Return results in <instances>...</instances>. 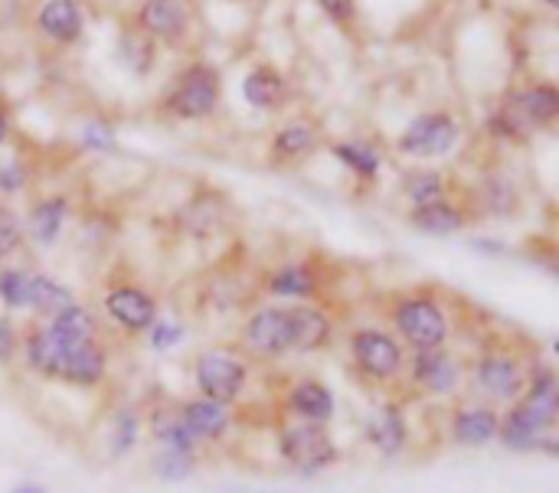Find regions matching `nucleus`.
<instances>
[{
  "mask_svg": "<svg viewBox=\"0 0 559 493\" xmlns=\"http://www.w3.org/2000/svg\"><path fill=\"white\" fill-rule=\"evenodd\" d=\"M26 360L39 373H46V376L69 380V383H82V386L98 383L105 376V357H102V350L92 340L69 344V340L52 337L49 330L33 334L26 340Z\"/></svg>",
  "mask_w": 559,
  "mask_h": 493,
  "instance_id": "1",
  "label": "nucleus"
},
{
  "mask_svg": "<svg viewBox=\"0 0 559 493\" xmlns=\"http://www.w3.org/2000/svg\"><path fill=\"white\" fill-rule=\"evenodd\" d=\"M557 88H554V85H534V88H527V92L511 95V101H508L501 121H504L508 134L524 137V134H531L534 128L554 121V118H557Z\"/></svg>",
  "mask_w": 559,
  "mask_h": 493,
  "instance_id": "2",
  "label": "nucleus"
},
{
  "mask_svg": "<svg viewBox=\"0 0 559 493\" xmlns=\"http://www.w3.org/2000/svg\"><path fill=\"white\" fill-rule=\"evenodd\" d=\"M396 327L419 350H436L445 340V314L429 298H413L396 308Z\"/></svg>",
  "mask_w": 559,
  "mask_h": 493,
  "instance_id": "3",
  "label": "nucleus"
},
{
  "mask_svg": "<svg viewBox=\"0 0 559 493\" xmlns=\"http://www.w3.org/2000/svg\"><path fill=\"white\" fill-rule=\"evenodd\" d=\"M197 383L200 389L206 393L210 402H233L239 393H242V383H246V366L239 360H233L229 353H219V350H210L197 360Z\"/></svg>",
  "mask_w": 559,
  "mask_h": 493,
  "instance_id": "4",
  "label": "nucleus"
},
{
  "mask_svg": "<svg viewBox=\"0 0 559 493\" xmlns=\"http://www.w3.org/2000/svg\"><path fill=\"white\" fill-rule=\"evenodd\" d=\"M282 455L295 468H301V471H318V468H324V465L334 461L337 448H334L331 435L321 425L311 422V425H292V429H285V435H282Z\"/></svg>",
  "mask_w": 559,
  "mask_h": 493,
  "instance_id": "5",
  "label": "nucleus"
},
{
  "mask_svg": "<svg viewBox=\"0 0 559 493\" xmlns=\"http://www.w3.org/2000/svg\"><path fill=\"white\" fill-rule=\"evenodd\" d=\"M455 137H459V124L449 115H423L400 137V151L413 157H439L455 144Z\"/></svg>",
  "mask_w": 559,
  "mask_h": 493,
  "instance_id": "6",
  "label": "nucleus"
},
{
  "mask_svg": "<svg viewBox=\"0 0 559 493\" xmlns=\"http://www.w3.org/2000/svg\"><path fill=\"white\" fill-rule=\"evenodd\" d=\"M216 88H219V79L213 69L206 65H197L183 75V82L177 85L170 105L177 115L183 118H200V115H210L213 105H216Z\"/></svg>",
  "mask_w": 559,
  "mask_h": 493,
  "instance_id": "7",
  "label": "nucleus"
},
{
  "mask_svg": "<svg viewBox=\"0 0 559 493\" xmlns=\"http://www.w3.org/2000/svg\"><path fill=\"white\" fill-rule=\"evenodd\" d=\"M354 357H357L360 370L377 380H386L400 370V347L380 330H360L354 337Z\"/></svg>",
  "mask_w": 559,
  "mask_h": 493,
  "instance_id": "8",
  "label": "nucleus"
},
{
  "mask_svg": "<svg viewBox=\"0 0 559 493\" xmlns=\"http://www.w3.org/2000/svg\"><path fill=\"white\" fill-rule=\"evenodd\" d=\"M252 350L265 353V357H278L285 350H292V324H288V311L278 308H265L249 321L246 330Z\"/></svg>",
  "mask_w": 559,
  "mask_h": 493,
  "instance_id": "9",
  "label": "nucleus"
},
{
  "mask_svg": "<svg viewBox=\"0 0 559 493\" xmlns=\"http://www.w3.org/2000/svg\"><path fill=\"white\" fill-rule=\"evenodd\" d=\"M105 308L128 330H147V327H154V317H157L154 298L147 291H141V288H115V291H108Z\"/></svg>",
  "mask_w": 559,
  "mask_h": 493,
  "instance_id": "10",
  "label": "nucleus"
},
{
  "mask_svg": "<svg viewBox=\"0 0 559 493\" xmlns=\"http://www.w3.org/2000/svg\"><path fill=\"white\" fill-rule=\"evenodd\" d=\"M288 324H292V350H301V353L318 350L328 340V334H331L328 317L321 311H314V308L288 311Z\"/></svg>",
  "mask_w": 559,
  "mask_h": 493,
  "instance_id": "11",
  "label": "nucleus"
},
{
  "mask_svg": "<svg viewBox=\"0 0 559 493\" xmlns=\"http://www.w3.org/2000/svg\"><path fill=\"white\" fill-rule=\"evenodd\" d=\"M180 422L190 432V438L197 442V438H216V435H223L229 416H226V406H219V402H190L180 412Z\"/></svg>",
  "mask_w": 559,
  "mask_h": 493,
  "instance_id": "12",
  "label": "nucleus"
},
{
  "mask_svg": "<svg viewBox=\"0 0 559 493\" xmlns=\"http://www.w3.org/2000/svg\"><path fill=\"white\" fill-rule=\"evenodd\" d=\"M39 26L59 39V43H72L82 33V13L72 0H52L39 10Z\"/></svg>",
  "mask_w": 559,
  "mask_h": 493,
  "instance_id": "13",
  "label": "nucleus"
},
{
  "mask_svg": "<svg viewBox=\"0 0 559 493\" xmlns=\"http://www.w3.org/2000/svg\"><path fill=\"white\" fill-rule=\"evenodd\" d=\"M416 380L429 393H449L459 383V366L439 350H423L419 360H416Z\"/></svg>",
  "mask_w": 559,
  "mask_h": 493,
  "instance_id": "14",
  "label": "nucleus"
},
{
  "mask_svg": "<svg viewBox=\"0 0 559 493\" xmlns=\"http://www.w3.org/2000/svg\"><path fill=\"white\" fill-rule=\"evenodd\" d=\"M547 422H540L534 412H527L524 406H518L508 419H504V429H498L504 435V442L511 448H537L544 445V435H547Z\"/></svg>",
  "mask_w": 559,
  "mask_h": 493,
  "instance_id": "15",
  "label": "nucleus"
},
{
  "mask_svg": "<svg viewBox=\"0 0 559 493\" xmlns=\"http://www.w3.org/2000/svg\"><path fill=\"white\" fill-rule=\"evenodd\" d=\"M478 383H481L488 393L511 399V396H518V389H521L524 376H521V370H518L511 360L491 357V360H485V363L478 366Z\"/></svg>",
  "mask_w": 559,
  "mask_h": 493,
  "instance_id": "16",
  "label": "nucleus"
},
{
  "mask_svg": "<svg viewBox=\"0 0 559 493\" xmlns=\"http://www.w3.org/2000/svg\"><path fill=\"white\" fill-rule=\"evenodd\" d=\"M288 402H292V409H295L298 416L311 419L314 425H318V422H328L331 412H334L331 393H328L324 386H318V383H301V386H295L292 396H288Z\"/></svg>",
  "mask_w": 559,
  "mask_h": 493,
  "instance_id": "17",
  "label": "nucleus"
},
{
  "mask_svg": "<svg viewBox=\"0 0 559 493\" xmlns=\"http://www.w3.org/2000/svg\"><path fill=\"white\" fill-rule=\"evenodd\" d=\"M141 23H144V29H151L157 36H177L187 23V13H183V3L151 0L141 7Z\"/></svg>",
  "mask_w": 559,
  "mask_h": 493,
  "instance_id": "18",
  "label": "nucleus"
},
{
  "mask_svg": "<svg viewBox=\"0 0 559 493\" xmlns=\"http://www.w3.org/2000/svg\"><path fill=\"white\" fill-rule=\"evenodd\" d=\"M242 95L246 101H252L255 108H269V105H278L282 95H285V82L278 72L272 69H255L249 72V79L242 82Z\"/></svg>",
  "mask_w": 559,
  "mask_h": 493,
  "instance_id": "19",
  "label": "nucleus"
},
{
  "mask_svg": "<svg viewBox=\"0 0 559 493\" xmlns=\"http://www.w3.org/2000/svg\"><path fill=\"white\" fill-rule=\"evenodd\" d=\"M498 435V419L488 409H468L455 419V438L465 445H485Z\"/></svg>",
  "mask_w": 559,
  "mask_h": 493,
  "instance_id": "20",
  "label": "nucleus"
},
{
  "mask_svg": "<svg viewBox=\"0 0 559 493\" xmlns=\"http://www.w3.org/2000/svg\"><path fill=\"white\" fill-rule=\"evenodd\" d=\"M370 442L383 452V455H396L406 442V425L403 416L396 409H383L373 422H370Z\"/></svg>",
  "mask_w": 559,
  "mask_h": 493,
  "instance_id": "21",
  "label": "nucleus"
},
{
  "mask_svg": "<svg viewBox=\"0 0 559 493\" xmlns=\"http://www.w3.org/2000/svg\"><path fill=\"white\" fill-rule=\"evenodd\" d=\"M92 314H85L82 308H66V311H59L56 317H52V324L46 327L52 337H59V340H69V344H82V340H92Z\"/></svg>",
  "mask_w": 559,
  "mask_h": 493,
  "instance_id": "22",
  "label": "nucleus"
},
{
  "mask_svg": "<svg viewBox=\"0 0 559 493\" xmlns=\"http://www.w3.org/2000/svg\"><path fill=\"white\" fill-rule=\"evenodd\" d=\"M557 402H559V393H557V380H554V373H540V380L534 383V389H531L527 402H521V406H524L527 412H534L540 422L554 425Z\"/></svg>",
  "mask_w": 559,
  "mask_h": 493,
  "instance_id": "23",
  "label": "nucleus"
},
{
  "mask_svg": "<svg viewBox=\"0 0 559 493\" xmlns=\"http://www.w3.org/2000/svg\"><path fill=\"white\" fill-rule=\"evenodd\" d=\"M29 308H36V311H43V314H59V311H66V308H72V301H69V291H62L59 285H52L49 278H33V285H29Z\"/></svg>",
  "mask_w": 559,
  "mask_h": 493,
  "instance_id": "24",
  "label": "nucleus"
},
{
  "mask_svg": "<svg viewBox=\"0 0 559 493\" xmlns=\"http://www.w3.org/2000/svg\"><path fill=\"white\" fill-rule=\"evenodd\" d=\"M413 219H416V226H419V229H426V232H452V229H459V226H462L459 209H452V206H445V203L416 206Z\"/></svg>",
  "mask_w": 559,
  "mask_h": 493,
  "instance_id": "25",
  "label": "nucleus"
},
{
  "mask_svg": "<svg viewBox=\"0 0 559 493\" xmlns=\"http://www.w3.org/2000/svg\"><path fill=\"white\" fill-rule=\"evenodd\" d=\"M272 291L285 294V298H305L314 291V278L305 265H288V268L272 275Z\"/></svg>",
  "mask_w": 559,
  "mask_h": 493,
  "instance_id": "26",
  "label": "nucleus"
},
{
  "mask_svg": "<svg viewBox=\"0 0 559 493\" xmlns=\"http://www.w3.org/2000/svg\"><path fill=\"white\" fill-rule=\"evenodd\" d=\"M62 216H66V203L62 200H46V203H39L36 209H33V236L39 239V242H52L56 239V232H59V226H62Z\"/></svg>",
  "mask_w": 559,
  "mask_h": 493,
  "instance_id": "27",
  "label": "nucleus"
},
{
  "mask_svg": "<svg viewBox=\"0 0 559 493\" xmlns=\"http://www.w3.org/2000/svg\"><path fill=\"white\" fill-rule=\"evenodd\" d=\"M314 131L308 128V124H288V128H282L278 131V137H275V151L282 154V157H301V154H308L311 147H314Z\"/></svg>",
  "mask_w": 559,
  "mask_h": 493,
  "instance_id": "28",
  "label": "nucleus"
},
{
  "mask_svg": "<svg viewBox=\"0 0 559 493\" xmlns=\"http://www.w3.org/2000/svg\"><path fill=\"white\" fill-rule=\"evenodd\" d=\"M334 154H337L347 167H354L357 173H364V177H377V170H380V157H377V151L367 147V144H357V141L337 144Z\"/></svg>",
  "mask_w": 559,
  "mask_h": 493,
  "instance_id": "29",
  "label": "nucleus"
},
{
  "mask_svg": "<svg viewBox=\"0 0 559 493\" xmlns=\"http://www.w3.org/2000/svg\"><path fill=\"white\" fill-rule=\"evenodd\" d=\"M154 435L170 448V452H190V445H193V438H190V432L183 429V422H180V416H157L154 419Z\"/></svg>",
  "mask_w": 559,
  "mask_h": 493,
  "instance_id": "30",
  "label": "nucleus"
},
{
  "mask_svg": "<svg viewBox=\"0 0 559 493\" xmlns=\"http://www.w3.org/2000/svg\"><path fill=\"white\" fill-rule=\"evenodd\" d=\"M29 285H33V275H23V272H0V298L7 308H29Z\"/></svg>",
  "mask_w": 559,
  "mask_h": 493,
  "instance_id": "31",
  "label": "nucleus"
},
{
  "mask_svg": "<svg viewBox=\"0 0 559 493\" xmlns=\"http://www.w3.org/2000/svg\"><path fill=\"white\" fill-rule=\"evenodd\" d=\"M409 200L416 203V206H429V203H439V193H442V180H439V173H429V170H423V173H416L413 180H409Z\"/></svg>",
  "mask_w": 559,
  "mask_h": 493,
  "instance_id": "32",
  "label": "nucleus"
},
{
  "mask_svg": "<svg viewBox=\"0 0 559 493\" xmlns=\"http://www.w3.org/2000/svg\"><path fill=\"white\" fill-rule=\"evenodd\" d=\"M190 468H193V458H190V452H164L160 458H157V474H164L167 481H180V478H187L190 474Z\"/></svg>",
  "mask_w": 559,
  "mask_h": 493,
  "instance_id": "33",
  "label": "nucleus"
},
{
  "mask_svg": "<svg viewBox=\"0 0 559 493\" xmlns=\"http://www.w3.org/2000/svg\"><path fill=\"white\" fill-rule=\"evenodd\" d=\"M85 147H95V151H111L115 147V134H111V128L108 124H102V121H92L88 128H85Z\"/></svg>",
  "mask_w": 559,
  "mask_h": 493,
  "instance_id": "34",
  "label": "nucleus"
},
{
  "mask_svg": "<svg viewBox=\"0 0 559 493\" xmlns=\"http://www.w3.org/2000/svg\"><path fill=\"white\" fill-rule=\"evenodd\" d=\"M124 46H128V59H131V65H134L138 72H147V65H151V46H147V39H134V36H128V39H124Z\"/></svg>",
  "mask_w": 559,
  "mask_h": 493,
  "instance_id": "35",
  "label": "nucleus"
},
{
  "mask_svg": "<svg viewBox=\"0 0 559 493\" xmlns=\"http://www.w3.org/2000/svg\"><path fill=\"white\" fill-rule=\"evenodd\" d=\"M16 245H20V226H16L13 216L0 213V255L13 252Z\"/></svg>",
  "mask_w": 559,
  "mask_h": 493,
  "instance_id": "36",
  "label": "nucleus"
},
{
  "mask_svg": "<svg viewBox=\"0 0 559 493\" xmlns=\"http://www.w3.org/2000/svg\"><path fill=\"white\" fill-rule=\"evenodd\" d=\"M131 442H134V419L131 416H118V438H111V452L121 455V452L131 448Z\"/></svg>",
  "mask_w": 559,
  "mask_h": 493,
  "instance_id": "37",
  "label": "nucleus"
},
{
  "mask_svg": "<svg viewBox=\"0 0 559 493\" xmlns=\"http://www.w3.org/2000/svg\"><path fill=\"white\" fill-rule=\"evenodd\" d=\"M177 340H180V327L177 324H157V330H154V347L157 350L174 347Z\"/></svg>",
  "mask_w": 559,
  "mask_h": 493,
  "instance_id": "38",
  "label": "nucleus"
},
{
  "mask_svg": "<svg viewBox=\"0 0 559 493\" xmlns=\"http://www.w3.org/2000/svg\"><path fill=\"white\" fill-rule=\"evenodd\" d=\"M20 183H23V173H20V167H16V164L0 167V187H3V190H16Z\"/></svg>",
  "mask_w": 559,
  "mask_h": 493,
  "instance_id": "39",
  "label": "nucleus"
},
{
  "mask_svg": "<svg viewBox=\"0 0 559 493\" xmlns=\"http://www.w3.org/2000/svg\"><path fill=\"white\" fill-rule=\"evenodd\" d=\"M10 353H13V330H10V324L0 321V360H7Z\"/></svg>",
  "mask_w": 559,
  "mask_h": 493,
  "instance_id": "40",
  "label": "nucleus"
},
{
  "mask_svg": "<svg viewBox=\"0 0 559 493\" xmlns=\"http://www.w3.org/2000/svg\"><path fill=\"white\" fill-rule=\"evenodd\" d=\"M324 10H328L331 16H337V20H350V16H354V3H334V0H328Z\"/></svg>",
  "mask_w": 559,
  "mask_h": 493,
  "instance_id": "41",
  "label": "nucleus"
},
{
  "mask_svg": "<svg viewBox=\"0 0 559 493\" xmlns=\"http://www.w3.org/2000/svg\"><path fill=\"white\" fill-rule=\"evenodd\" d=\"M13 493H46L43 488H33V484H26V488H16Z\"/></svg>",
  "mask_w": 559,
  "mask_h": 493,
  "instance_id": "42",
  "label": "nucleus"
},
{
  "mask_svg": "<svg viewBox=\"0 0 559 493\" xmlns=\"http://www.w3.org/2000/svg\"><path fill=\"white\" fill-rule=\"evenodd\" d=\"M3 137H7V118L0 115V144H3Z\"/></svg>",
  "mask_w": 559,
  "mask_h": 493,
  "instance_id": "43",
  "label": "nucleus"
}]
</instances>
